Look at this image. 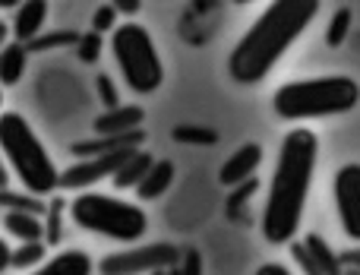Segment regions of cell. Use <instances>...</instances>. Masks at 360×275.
Wrapping results in <instances>:
<instances>
[{
    "label": "cell",
    "instance_id": "4316f807",
    "mask_svg": "<svg viewBox=\"0 0 360 275\" xmlns=\"http://www.w3.org/2000/svg\"><path fill=\"white\" fill-rule=\"evenodd\" d=\"M79 60L82 63H95L101 54V35L98 32H86V35H79Z\"/></svg>",
    "mask_w": 360,
    "mask_h": 275
},
{
    "label": "cell",
    "instance_id": "5b68a950",
    "mask_svg": "<svg viewBox=\"0 0 360 275\" xmlns=\"http://www.w3.org/2000/svg\"><path fill=\"white\" fill-rule=\"evenodd\" d=\"M70 219L82 231L101 234L117 244H136L149 228V215L143 212L139 203L120 200L111 193H95V190H82L76 193V200H70Z\"/></svg>",
    "mask_w": 360,
    "mask_h": 275
},
{
    "label": "cell",
    "instance_id": "52a82bcc",
    "mask_svg": "<svg viewBox=\"0 0 360 275\" xmlns=\"http://www.w3.org/2000/svg\"><path fill=\"white\" fill-rule=\"evenodd\" d=\"M180 257L174 244H143L130 250H114L98 263L101 275H155L177 269Z\"/></svg>",
    "mask_w": 360,
    "mask_h": 275
},
{
    "label": "cell",
    "instance_id": "f1b7e54d",
    "mask_svg": "<svg viewBox=\"0 0 360 275\" xmlns=\"http://www.w3.org/2000/svg\"><path fill=\"white\" fill-rule=\"evenodd\" d=\"M256 187H259V184H256V177H253V181H247V184H240V187L231 190V196H228V212L234 215L237 206H243V203H247L250 196L256 193Z\"/></svg>",
    "mask_w": 360,
    "mask_h": 275
},
{
    "label": "cell",
    "instance_id": "e0dca14e",
    "mask_svg": "<svg viewBox=\"0 0 360 275\" xmlns=\"http://www.w3.org/2000/svg\"><path fill=\"white\" fill-rule=\"evenodd\" d=\"M155 165V158L149 155V152H143V149H136L130 158H127L124 165H120V171L111 177V184H114V190H136L139 184H143V177L149 174V168Z\"/></svg>",
    "mask_w": 360,
    "mask_h": 275
},
{
    "label": "cell",
    "instance_id": "ab89813d",
    "mask_svg": "<svg viewBox=\"0 0 360 275\" xmlns=\"http://www.w3.org/2000/svg\"><path fill=\"white\" fill-rule=\"evenodd\" d=\"M0 105H4V86H0ZM0 117H4V111H0Z\"/></svg>",
    "mask_w": 360,
    "mask_h": 275
},
{
    "label": "cell",
    "instance_id": "277c9868",
    "mask_svg": "<svg viewBox=\"0 0 360 275\" xmlns=\"http://www.w3.org/2000/svg\"><path fill=\"white\" fill-rule=\"evenodd\" d=\"M0 152L10 162L16 181L22 184L29 193L48 196L60 190V174L63 171L54 165L51 152L32 130V124L16 111H6L0 117Z\"/></svg>",
    "mask_w": 360,
    "mask_h": 275
},
{
    "label": "cell",
    "instance_id": "ffe728a7",
    "mask_svg": "<svg viewBox=\"0 0 360 275\" xmlns=\"http://www.w3.org/2000/svg\"><path fill=\"white\" fill-rule=\"evenodd\" d=\"M304 244L310 247V253L316 257L319 269H323L326 275H345V269H342V257H335V253H332V247L326 244V241L319 238V234H307Z\"/></svg>",
    "mask_w": 360,
    "mask_h": 275
},
{
    "label": "cell",
    "instance_id": "1f68e13d",
    "mask_svg": "<svg viewBox=\"0 0 360 275\" xmlns=\"http://www.w3.org/2000/svg\"><path fill=\"white\" fill-rule=\"evenodd\" d=\"M108 4H111L120 16H136V13L143 10V0H108Z\"/></svg>",
    "mask_w": 360,
    "mask_h": 275
},
{
    "label": "cell",
    "instance_id": "d590c367",
    "mask_svg": "<svg viewBox=\"0 0 360 275\" xmlns=\"http://www.w3.org/2000/svg\"><path fill=\"white\" fill-rule=\"evenodd\" d=\"M6 35H10V25L0 19V48H4V41H6Z\"/></svg>",
    "mask_w": 360,
    "mask_h": 275
},
{
    "label": "cell",
    "instance_id": "30bf717a",
    "mask_svg": "<svg viewBox=\"0 0 360 275\" xmlns=\"http://www.w3.org/2000/svg\"><path fill=\"white\" fill-rule=\"evenodd\" d=\"M262 165V146L259 143H243L240 149H234L228 158H224L221 171H218V184L228 190L240 187V184L253 181V174Z\"/></svg>",
    "mask_w": 360,
    "mask_h": 275
},
{
    "label": "cell",
    "instance_id": "7c38bea8",
    "mask_svg": "<svg viewBox=\"0 0 360 275\" xmlns=\"http://www.w3.org/2000/svg\"><path fill=\"white\" fill-rule=\"evenodd\" d=\"M44 23H48V0H22L13 13V38L19 44H32L41 38Z\"/></svg>",
    "mask_w": 360,
    "mask_h": 275
},
{
    "label": "cell",
    "instance_id": "83f0119b",
    "mask_svg": "<svg viewBox=\"0 0 360 275\" xmlns=\"http://www.w3.org/2000/svg\"><path fill=\"white\" fill-rule=\"evenodd\" d=\"M60 212H63V200H54L48 209V222H44V228H48L44 241L48 244H60Z\"/></svg>",
    "mask_w": 360,
    "mask_h": 275
},
{
    "label": "cell",
    "instance_id": "8fae6325",
    "mask_svg": "<svg viewBox=\"0 0 360 275\" xmlns=\"http://www.w3.org/2000/svg\"><path fill=\"white\" fill-rule=\"evenodd\" d=\"M143 120H146L143 105H120V108H111V111H101L95 117L92 130L95 136H124V133L143 130Z\"/></svg>",
    "mask_w": 360,
    "mask_h": 275
},
{
    "label": "cell",
    "instance_id": "7a4b0ae2",
    "mask_svg": "<svg viewBox=\"0 0 360 275\" xmlns=\"http://www.w3.org/2000/svg\"><path fill=\"white\" fill-rule=\"evenodd\" d=\"M323 0H272L240 35L228 57V73L240 86H256L275 70L294 41L319 16Z\"/></svg>",
    "mask_w": 360,
    "mask_h": 275
},
{
    "label": "cell",
    "instance_id": "d6986e66",
    "mask_svg": "<svg viewBox=\"0 0 360 275\" xmlns=\"http://www.w3.org/2000/svg\"><path fill=\"white\" fill-rule=\"evenodd\" d=\"M48 257V241H29V244L13 247V269L19 272H32L44 263Z\"/></svg>",
    "mask_w": 360,
    "mask_h": 275
},
{
    "label": "cell",
    "instance_id": "d4e9b609",
    "mask_svg": "<svg viewBox=\"0 0 360 275\" xmlns=\"http://www.w3.org/2000/svg\"><path fill=\"white\" fill-rule=\"evenodd\" d=\"M95 89H98V98H101V105H105V111H111V108H120V92H117V86H114V79L108 73H98V79H95Z\"/></svg>",
    "mask_w": 360,
    "mask_h": 275
},
{
    "label": "cell",
    "instance_id": "9c48e42d",
    "mask_svg": "<svg viewBox=\"0 0 360 275\" xmlns=\"http://www.w3.org/2000/svg\"><path fill=\"white\" fill-rule=\"evenodd\" d=\"M136 149H120V152H108V155H95V158H79L76 165L63 168L60 174V190H89L92 184L108 181L120 171V165L133 155Z\"/></svg>",
    "mask_w": 360,
    "mask_h": 275
},
{
    "label": "cell",
    "instance_id": "3957f363",
    "mask_svg": "<svg viewBox=\"0 0 360 275\" xmlns=\"http://www.w3.org/2000/svg\"><path fill=\"white\" fill-rule=\"evenodd\" d=\"M360 105V82L345 73L294 79L275 89L272 111L281 120H316L348 114Z\"/></svg>",
    "mask_w": 360,
    "mask_h": 275
},
{
    "label": "cell",
    "instance_id": "2e32d148",
    "mask_svg": "<svg viewBox=\"0 0 360 275\" xmlns=\"http://www.w3.org/2000/svg\"><path fill=\"white\" fill-rule=\"evenodd\" d=\"M4 228L10 238H16L19 244H29V241H44L48 228H44V219L35 212H6Z\"/></svg>",
    "mask_w": 360,
    "mask_h": 275
},
{
    "label": "cell",
    "instance_id": "836d02e7",
    "mask_svg": "<svg viewBox=\"0 0 360 275\" xmlns=\"http://www.w3.org/2000/svg\"><path fill=\"white\" fill-rule=\"evenodd\" d=\"M6 269H13V247L0 238V275H4Z\"/></svg>",
    "mask_w": 360,
    "mask_h": 275
},
{
    "label": "cell",
    "instance_id": "4fadbf2b",
    "mask_svg": "<svg viewBox=\"0 0 360 275\" xmlns=\"http://www.w3.org/2000/svg\"><path fill=\"white\" fill-rule=\"evenodd\" d=\"M146 143V130L136 133H124V136H92V139H79L73 143V155L76 158H95V155H108V152H120V149H143Z\"/></svg>",
    "mask_w": 360,
    "mask_h": 275
},
{
    "label": "cell",
    "instance_id": "ba28073f",
    "mask_svg": "<svg viewBox=\"0 0 360 275\" xmlns=\"http://www.w3.org/2000/svg\"><path fill=\"white\" fill-rule=\"evenodd\" d=\"M332 193H335V209L345 238L360 244V162H348L335 171Z\"/></svg>",
    "mask_w": 360,
    "mask_h": 275
},
{
    "label": "cell",
    "instance_id": "7402d4cb",
    "mask_svg": "<svg viewBox=\"0 0 360 275\" xmlns=\"http://www.w3.org/2000/svg\"><path fill=\"white\" fill-rule=\"evenodd\" d=\"M351 23H354V13H351L348 6H342V10L332 13L329 29H326V44H329V48H342L345 38H348V32H351Z\"/></svg>",
    "mask_w": 360,
    "mask_h": 275
},
{
    "label": "cell",
    "instance_id": "60d3db41",
    "mask_svg": "<svg viewBox=\"0 0 360 275\" xmlns=\"http://www.w3.org/2000/svg\"><path fill=\"white\" fill-rule=\"evenodd\" d=\"M168 275H177V269H171V272H168Z\"/></svg>",
    "mask_w": 360,
    "mask_h": 275
},
{
    "label": "cell",
    "instance_id": "8992f818",
    "mask_svg": "<svg viewBox=\"0 0 360 275\" xmlns=\"http://www.w3.org/2000/svg\"><path fill=\"white\" fill-rule=\"evenodd\" d=\"M111 54L124 82L136 95H152L165 82V63L143 23H120L111 32Z\"/></svg>",
    "mask_w": 360,
    "mask_h": 275
},
{
    "label": "cell",
    "instance_id": "4dcf8cb0",
    "mask_svg": "<svg viewBox=\"0 0 360 275\" xmlns=\"http://www.w3.org/2000/svg\"><path fill=\"white\" fill-rule=\"evenodd\" d=\"M67 44V41H79V35H70V32H54V35H48V38H35L32 41V51H51L54 44Z\"/></svg>",
    "mask_w": 360,
    "mask_h": 275
},
{
    "label": "cell",
    "instance_id": "d6a6232c",
    "mask_svg": "<svg viewBox=\"0 0 360 275\" xmlns=\"http://www.w3.org/2000/svg\"><path fill=\"white\" fill-rule=\"evenodd\" d=\"M13 168H10V162L4 158V152H0V190H10V184H13Z\"/></svg>",
    "mask_w": 360,
    "mask_h": 275
},
{
    "label": "cell",
    "instance_id": "8d00e7d4",
    "mask_svg": "<svg viewBox=\"0 0 360 275\" xmlns=\"http://www.w3.org/2000/svg\"><path fill=\"white\" fill-rule=\"evenodd\" d=\"M22 0H0V10H16Z\"/></svg>",
    "mask_w": 360,
    "mask_h": 275
},
{
    "label": "cell",
    "instance_id": "b9f144b4",
    "mask_svg": "<svg viewBox=\"0 0 360 275\" xmlns=\"http://www.w3.org/2000/svg\"><path fill=\"white\" fill-rule=\"evenodd\" d=\"M155 275H168V272H155Z\"/></svg>",
    "mask_w": 360,
    "mask_h": 275
},
{
    "label": "cell",
    "instance_id": "9a60e30c",
    "mask_svg": "<svg viewBox=\"0 0 360 275\" xmlns=\"http://www.w3.org/2000/svg\"><path fill=\"white\" fill-rule=\"evenodd\" d=\"M171 184H174V162H168V158H155V165L149 168V174L143 177V184L136 187V200H158V196H165L171 190Z\"/></svg>",
    "mask_w": 360,
    "mask_h": 275
},
{
    "label": "cell",
    "instance_id": "603a6c76",
    "mask_svg": "<svg viewBox=\"0 0 360 275\" xmlns=\"http://www.w3.org/2000/svg\"><path fill=\"white\" fill-rule=\"evenodd\" d=\"M174 143H184V146H215L218 143V133L209 130V127L180 124V127H174Z\"/></svg>",
    "mask_w": 360,
    "mask_h": 275
},
{
    "label": "cell",
    "instance_id": "ac0fdd59",
    "mask_svg": "<svg viewBox=\"0 0 360 275\" xmlns=\"http://www.w3.org/2000/svg\"><path fill=\"white\" fill-rule=\"evenodd\" d=\"M25 73V44H6L0 48V86H16Z\"/></svg>",
    "mask_w": 360,
    "mask_h": 275
},
{
    "label": "cell",
    "instance_id": "e575fe53",
    "mask_svg": "<svg viewBox=\"0 0 360 275\" xmlns=\"http://www.w3.org/2000/svg\"><path fill=\"white\" fill-rule=\"evenodd\" d=\"M256 275H294V272L288 269L285 263H262L259 269H256Z\"/></svg>",
    "mask_w": 360,
    "mask_h": 275
},
{
    "label": "cell",
    "instance_id": "484cf974",
    "mask_svg": "<svg viewBox=\"0 0 360 275\" xmlns=\"http://www.w3.org/2000/svg\"><path fill=\"white\" fill-rule=\"evenodd\" d=\"M117 16H120V13L114 10L111 4L98 6V10H95V16H92V32H98V35H105V32H114V29H117Z\"/></svg>",
    "mask_w": 360,
    "mask_h": 275
},
{
    "label": "cell",
    "instance_id": "44dd1931",
    "mask_svg": "<svg viewBox=\"0 0 360 275\" xmlns=\"http://www.w3.org/2000/svg\"><path fill=\"white\" fill-rule=\"evenodd\" d=\"M0 206H6V212H35L44 215V200H38L35 193H13V190H0Z\"/></svg>",
    "mask_w": 360,
    "mask_h": 275
},
{
    "label": "cell",
    "instance_id": "6da1fadb",
    "mask_svg": "<svg viewBox=\"0 0 360 275\" xmlns=\"http://www.w3.org/2000/svg\"><path fill=\"white\" fill-rule=\"evenodd\" d=\"M319 162V139L307 127H294L281 139L278 158H275L272 181L266 190V206H262V238L269 244L281 247L291 244L300 231L307 209V196L313 187Z\"/></svg>",
    "mask_w": 360,
    "mask_h": 275
},
{
    "label": "cell",
    "instance_id": "74e56055",
    "mask_svg": "<svg viewBox=\"0 0 360 275\" xmlns=\"http://www.w3.org/2000/svg\"><path fill=\"white\" fill-rule=\"evenodd\" d=\"M345 275H360V269H354V266H348V269H345Z\"/></svg>",
    "mask_w": 360,
    "mask_h": 275
},
{
    "label": "cell",
    "instance_id": "5bb4252c",
    "mask_svg": "<svg viewBox=\"0 0 360 275\" xmlns=\"http://www.w3.org/2000/svg\"><path fill=\"white\" fill-rule=\"evenodd\" d=\"M92 269H95V263L86 250H60L57 257L44 260L29 275H92Z\"/></svg>",
    "mask_w": 360,
    "mask_h": 275
},
{
    "label": "cell",
    "instance_id": "f35d334b",
    "mask_svg": "<svg viewBox=\"0 0 360 275\" xmlns=\"http://www.w3.org/2000/svg\"><path fill=\"white\" fill-rule=\"evenodd\" d=\"M237 6H247V4H256V0H234Z\"/></svg>",
    "mask_w": 360,
    "mask_h": 275
},
{
    "label": "cell",
    "instance_id": "cb8c5ba5",
    "mask_svg": "<svg viewBox=\"0 0 360 275\" xmlns=\"http://www.w3.org/2000/svg\"><path fill=\"white\" fill-rule=\"evenodd\" d=\"M291 257H294V263L300 266V272L304 275H326L323 269H319V263H316V257L310 253V247L304 244V241H291Z\"/></svg>",
    "mask_w": 360,
    "mask_h": 275
},
{
    "label": "cell",
    "instance_id": "f546056e",
    "mask_svg": "<svg viewBox=\"0 0 360 275\" xmlns=\"http://www.w3.org/2000/svg\"><path fill=\"white\" fill-rule=\"evenodd\" d=\"M177 275H202V253L199 250H184L177 263Z\"/></svg>",
    "mask_w": 360,
    "mask_h": 275
}]
</instances>
